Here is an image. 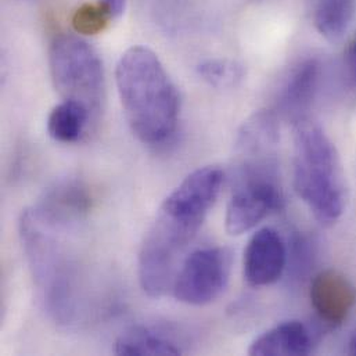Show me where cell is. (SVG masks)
<instances>
[{
	"mask_svg": "<svg viewBox=\"0 0 356 356\" xmlns=\"http://www.w3.org/2000/svg\"><path fill=\"white\" fill-rule=\"evenodd\" d=\"M311 304L326 327H339L356 305L355 286L340 272L329 269L318 273L309 290Z\"/></svg>",
	"mask_w": 356,
	"mask_h": 356,
	"instance_id": "obj_10",
	"label": "cell"
},
{
	"mask_svg": "<svg viewBox=\"0 0 356 356\" xmlns=\"http://www.w3.org/2000/svg\"><path fill=\"white\" fill-rule=\"evenodd\" d=\"M315 258V243L298 233L293 236L290 245L287 247V268L291 279L300 280L307 276L314 265Z\"/></svg>",
	"mask_w": 356,
	"mask_h": 356,
	"instance_id": "obj_18",
	"label": "cell"
},
{
	"mask_svg": "<svg viewBox=\"0 0 356 356\" xmlns=\"http://www.w3.org/2000/svg\"><path fill=\"white\" fill-rule=\"evenodd\" d=\"M198 76L209 86L216 89H227L237 86L245 75L244 67L233 60H207L197 67Z\"/></svg>",
	"mask_w": 356,
	"mask_h": 356,
	"instance_id": "obj_16",
	"label": "cell"
},
{
	"mask_svg": "<svg viewBox=\"0 0 356 356\" xmlns=\"http://www.w3.org/2000/svg\"><path fill=\"white\" fill-rule=\"evenodd\" d=\"M21 245L49 316L63 326L78 322L82 314L79 273L58 229L43 222L33 209L19 218Z\"/></svg>",
	"mask_w": 356,
	"mask_h": 356,
	"instance_id": "obj_3",
	"label": "cell"
},
{
	"mask_svg": "<svg viewBox=\"0 0 356 356\" xmlns=\"http://www.w3.org/2000/svg\"><path fill=\"white\" fill-rule=\"evenodd\" d=\"M284 197L280 181H238L226 208V230L240 236L254 229L269 213L280 209Z\"/></svg>",
	"mask_w": 356,
	"mask_h": 356,
	"instance_id": "obj_7",
	"label": "cell"
},
{
	"mask_svg": "<svg viewBox=\"0 0 356 356\" xmlns=\"http://www.w3.org/2000/svg\"><path fill=\"white\" fill-rule=\"evenodd\" d=\"M318 333L300 321L277 325L259 336L248 348L252 356H305L314 353Z\"/></svg>",
	"mask_w": 356,
	"mask_h": 356,
	"instance_id": "obj_12",
	"label": "cell"
},
{
	"mask_svg": "<svg viewBox=\"0 0 356 356\" xmlns=\"http://www.w3.org/2000/svg\"><path fill=\"white\" fill-rule=\"evenodd\" d=\"M223 180L220 168H198L161 204L146 233L138 262L139 282L149 297H163L172 289L179 259L216 202Z\"/></svg>",
	"mask_w": 356,
	"mask_h": 356,
	"instance_id": "obj_1",
	"label": "cell"
},
{
	"mask_svg": "<svg viewBox=\"0 0 356 356\" xmlns=\"http://www.w3.org/2000/svg\"><path fill=\"white\" fill-rule=\"evenodd\" d=\"M348 354L356 355V330L351 334L350 341H348Z\"/></svg>",
	"mask_w": 356,
	"mask_h": 356,
	"instance_id": "obj_20",
	"label": "cell"
},
{
	"mask_svg": "<svg viewBox=\"0 0 356 356\" xmlns=\"http://www.w3.org/2000/svg\"><path fill=\"white\" fill-rule=\"evenodd\" d=\"M93 204V194L85 181L61 178L44 190L32 209L43 222L63 232L83 222L92 212Z\"/></svg>",
	"mask_w": 356,
	"mask_h": 356,
	"instance_id": "obj_8",
	"label": "cell"
},
{
	"mask_svg": "<svg viewBox=\"0 0 356 356\" xmlns=\"http://www.w3.org/2000/svg\"><path fill=\"white\" fill-rule=\"evenodd\" d=\"M115 82L132 134L147 146H163L178 128V88L159 56L146 46H134L120 58Z\"/></svg>",
	"mask_w": 356,
	"mask_h": 356,
	"instance_id": "obj_2",
	"label": "cell"
},
{
	"mask_svg": "<svg viewBox=\"0 0 356 356\" xmlns=\"http://www.w3.org/2000/svg\"><path fill=\"white\" fill-rule=\"evenodd\" d=\"M355 0H321L315 11V26L330 42L340 40L355 15Z\"/></svg>",
	"mask_w": 356,
	"mask_h": 356,
	"instance_id": "obj_15",
	"label": "cell"
},
{
	"mask_svg": "<svg viewBox=\"0 0 356 356\" xmlns=\"http://www.w3.org/2000/svg\"><path fill=\"white\" fill-rule=\"evenodd\" d=\"M346 68H347V78L350 85L356 88V36L348 44V49L346 53Z\"/></svg>",
	"mask_w": 356,
	"mask_h": 356,
	"instance_id": "obj_19",
	"label": "cell"
},
{
	"mask_svg": "<svg viewBox=\"0 0 356 356\" xmlns=\"http://www.w3.org/2000/svg\"><path fill=\"white\" fill-rule=\"evenodd\" d=\"M232 272V252L223 247H205L184 258L172 283L179 302L202 307L225 291Z\"/></svg>",
	"mask_w": 356,
	"mask_h": 356,
	"instance_id": "obj_6",
	"label": "cell"
},
{
	"mask_svg": "<svg viewBox=\"0 0 356 356\" xmlns=\"http://www.w3.org/2000/svg\"><path fill=\"white\" fill-rule=\"evenodd\" d=\"M181 353V347L170 336L146 326L128 329L115 343V354L121 356H174Z\"/></svg>",
	"mask_w": 356,
	"mask_h": 356,
	"instance_id": "obj_13",
	"label": "cell"
},
{
	"mask_svg": "<svg viewBox=\"0 0 356 356\" xmlns=\"http://www.w3.org/2000/svg\"><path fill=\"white\" fill-rule=\"evenodd\" d=\"M89 113L79 104L63 100L47 117V132L58 143H75L92 125Z\"/></svg>",
	"mask_w": 356,
	"mask_h": 356,
	"instance_id": "obj_14",
	"label": "cell"
},
{
	"mask_svg": "<svg viewBox=\"0 0 356 356\" xmlns=\"http://www.w3.org/2000/svg\"><path fill=\"white\" fill-rule=\"evenodd\" d=\"M287 268V244L277 230L264 227L252 234L243 258V275L252 287L276 283Z\"/></svg>",
	"mask_w": 356,
	"mask_h": 356,
	"instance_id": "obj_9",
	"label": "cell"
},
{
	"mask_svg": "<svg viewBox=\"0 0 356 356\" xmlns=\"http://www.w3.org/2000/svg\"><path fill=\"white\" fill-rule=\"evenodd\" d=\"M294 188L322 225H334L343 216L347 187L340 156L309 118L294 125Z\"/></svg>",
	"mask_w": 356,
	"mask_h": 356,
	"instance_id": "obj_4",
	"label": "cell"
},
{
	"mask_svg": "<svg viewBox=\"0 0 356 356\" xmlns=\"http://www.w3.org/2000/svg\"><path fill=\"white\" fill-rule=\"evenodd\" d=\"M49 67L61 99L82 106L95 124L106 100V75L97 50L79 36L61 35L50 46Z\"/></svg>",
	"mask_w": 356,
	"mask_h": 356,
	"instance_id": "obj_5",
	"label": "cell"
},
{
	"mask_svg": "<svg viewBox=\"0 0 356 356\" xmlns=\"http://www.w3.org/2000/svg\"><path fill=\"white\" fill-rule=\"evenodd\" d=\"M322 65L316 58L300 63L286 79L279 97V110L293 125L308 120L321 83Z\"/></svg>",
	"mask_w": 356,
	"mask_h": 356,
	"instance_id": "obj_11",
	"label": "cell"
},
{
	"mask_svg": "<svg viewBox=\"0 0 356 356\" xmlns=\"http://www.w3.org/2000/svg\"><path fill=\"white\" fill-rule=\"evenodd\" d=\"M114 18L111 10L100 0L81 4L72 14L71 24L79 35H97L104 32Z\"/></svg>",
	"mask_w": 356,
	"mask_h": 356,
	"instance_id": "obj_17",
	"label": "cell"
}]
</instances>
